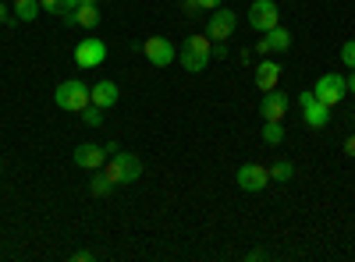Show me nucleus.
I'll list each match as a JSON object with an SVG mask.
<instances>
[{"instance_id": "obj_1", "label": "nucleus", "mask_w": 355, "mask_h": 262, "mask_svg": "<svg viewBox=\"0 0 355 262\" xmlns=\"http://www.w3.org/2000/svg\"><path fill=\"white\" fill-rule=\"evenodd\" d=\"M210 57H214V39H210V36H202V32H199V36H189L185 46L178 50V61H182V68L192 71V75L206 71Z\"/></svg>"}, {"instance_id": "obj_2", "label": "nucleus", "mask_w": 355, "mask_h": 262, "mask_svg": "<svg viewBox=\"0 0 355 262\" xmlns=\"http://www.w3.org/2000/svg\"><path fill=\"white\" fill-rule=\"evenodd\" d=\"M103 174L114 181V188H117V185H132V181H139L142 163H139V156H135V153L114 149V153L107 156V163H103Z\"/></svg>"}, {"instance_id": "obj_3", "label": "nucleus", "mask_w": 355, "mask_h": 262, "mask_svg": "<svg viewBox=\"0 0 355 262\" xmlns=\"http://www.w3.org/2000/svg\"><path fill=\"white\" fill-rule=\"evenodd\" d=\"M53 103H57V110H68V113H82L89 103V85L85 82H78V78H68V82H61L57 85V93H53Z\"/></svg>"}, {"instance_id": "obj_4", "label": "nucleus", "mask_w": 355, "mask_h": 262, "mask_svg": "<svg viewBox=\"0 0 355 262\" xmlns=\"http://www.w3.org/2000/svg\"><path fill=\"white\" fill-rule=\"evenodd\" d=\"M299 106H302V121H306V128L323 131V128L331 124V106H327V103H320L316 93H299Z\"/></svg>"}, {"instance_id": "obj_5", "label": "nucleus", "mask_w": 355, "mask_h": 262, "mask_svg": "<svg viewBox=\"0 0 355 262\" xmlns=\"http://www.w3.org/2000/svg\"><path fill=\"white\" fill-rule=\"evenodd\" d=\"M316 100L320 103H327V106H338L345 96H348V82L338 75V71H327V75H320V82H316Z\"/></svg>"}, {"instance_id": "obj_6", "label": "nucleus", "mask_w": 355, "mask_h": 262, "mask_svg": "<svg viewBox=\"0 0 355 262\" xmlns=\"http://www.w3.org/2000/svg\"><path fill=\"white\" fill-rule=\"evenodd\" d=\"M249 25L256 28V32H270V28L281 25V11L274 0H252L249 4Z\"/></svg>"}, {"instance_id": "obj_7", "label": "nucleus", "mask_w": 355, "mask_h": 262, "mask_svg": "<svg viewBox=\"0 0 355 262\" xmlns=\"http://www.w3.org/2000/svg\"><path fill=\"white\" fill-rule=\"evenodd\" d=\"M234 28H239V15L217 8V11L210 15V21H206V36H210L214 43H224V39L234 36Z\"/></svg>"}, {"instance_id": "obj_8", "label": "nucleus", "mask_w": 355, "mask_h": 262, "mask_svg": "<svg viewBox=\"0 0 355 262\" xmlns=\"http://www.w3.org/2000/svg\"><path fill=\"white\" fill-rule=\"evenodd\" d=\"M142 53H146V61L157 64V68H171V64L178 61V50H174L171 39H164V36H150V39L142 43Z\"/></svg>"}, {"instance_id": "obj_9", "label": "nucleus", "mask_w": 355, "mask_h": 262, "mask_svg": "<svg viewBox=\"0 0 355 262\" xmlns=\"http://www.w3.org/2000/svg\"><path fill=\"white\" fill-rule=\"evenodd\" d=\"M234 181H239L242 191H263L266 185H270V170L259 167V163H242L239 174H234Z\"/></svg>"}, {"instance_id": "obj_10", "label": "nucleus", "mask_w": 355, "mask_h": 262, "mask_svg": "<svg viewBox=\"0 0 355 262\" xmlns=\"http://www.w3.org/2000/svg\"><path fill=\"white\" fill-rule=\"evenodd\" d=\"M288 106H291V96H288V93H281V89L263 93V100H259V113H263V121H284Z\"/></svg>"}, {"instance_id": "obj_11", "label": "nucleus", "mask_w": 355, "mask_h": 262, "mask_svg": "<svg viewBox=\"0 0 355 262\" xmlns=\"http://www.w3.org/2000/svg\"><path fill=\"white\" fill-rule=\"evenodd\" d=\"M103 61H107L103 39H82V43L75 46V64H78V68H100Z\"/></svg>"}, {"instance_id": "obj_12", "label": "nucleus", "mask_w": 355, "mask_h": 262, "mask_svg": "<svg viewBox=\"0 0 355 262\" xmlns=\"http://www.w3.org/2000/svg\"><path fill=\"white\" fill-rule=\"evenodd\" d=\"M107 149L103 145H93V142H82V145H75V153H71V160L82 167V170H100L103 163H107Z\"/></svg>"}, {"instance_id": "obj_13", "label": "nucleus", "mask_w": 355, "mask_h": 262, "mask_svg": "<svg viewBox=\"0 0 355 262\" xmlns=\"http://www.w3.org/2000/svg\"><path fill=\"white\" fill-rule=\"evenodd\" d=\"M263 39H256V50L266 57V53H284V50H291V32L288 28H270V32H259Z\"/></svg>"}, {"instance_id": "obj_14", "label": "nucleus", "mask_w": 355, "mask_h": 262, "mask_svg": "<svg viewBox=\"0 0 355 262\" xmlns=\"http://www.w3.org/2000/svg\"><path fill=\"white\" fill-rule=\"evenodd\" d=\"M89 100H93V106H100V110H110V106H117V100H121V89H117L110 78H103L89 89Z\"/></svg>"}, {"instance_id": "obj_15", "label": "nucleus", "mask_w": 355, "mask_h": 262, "mask_svg": "<svg viewBox=\"0 0 355 262\" xmlns=\"http://www.w3.org/2000/svg\"><path fill=\"white\" fill-rule=\"evenodd\" d=\"M252 78H256L259 93H270V89H277V82H281V64L277 61H259Z\"/></svg>"}, {"instance_id": "obj_16", "label": "nucleus", "mask_w": 355, "mask_h": 262, "mask_svg": "<svg viewBox=\"0 0 355 262\" xmlns=\"http://www.w3.org/2000/svg\"><path fill=\"white\" fill-rule=\"evenodd\" d=\"M64 21L68 25H78V28H96L100 25V11H96V4H78Z\"/></svg>"}, {"instance_id": "obj_17", "label": "nucleus", "mask_w": 355, "mask_h": 262, "mask_svg": "<svg viewBox=\"0 0 355 262\" xmlns=\"http://www.w3.org/2000/svg\"><path fill=\"white\" fill-rule=\"evenodd\" d=\"M43 11V4H40V0H15V18L18 21H36V15Z\"/></svg>"}, {"instance_id": "obj_18", "label": "nucleus", "mask_w": 355, "mask_h": 262, "mask_svg": "<svg viewBox=\"0 0 355 262\" xmlns=\"http://www.w3.org/2000/svg\"><path fill=\"white\" fill-rule=\"evenodd\" d=\"M110 188H114V181L103 174V167L100 170H93V181H89V191H93V198H103V195H110Z\"/></svg>"}, {"instance_id": "obj_19", "label": "nucleus", "mask_w": 355, "mask_h": 262, "mask_svg": "<svg viewBox=\"0 0 355 262\" xmlns=\"http://www.w3.org/2000/svg\"><path fill=\"white\" fill-rule=\"evenodd\" d=\"M40 4H43V11H50L57 18H68L78 8V0H40Z\"/></svg>"}, {"instance_id": "obj_20", "label": "nucleus", "mask_w": 355, "mask_h": 262, "mask_svg": "<svg viewBox=\"0 0 355 262\" xmlns=\"http://www.w3.org/2000/svg\"><path fill=\"white\" fill-rule=\"evenodd\" d=\"M263 142H266V145H281V142H284L281 121H263Z\"/></svg>"}, {"instance_id": "obj_21", "label": "nucleus", "mask_w": 355, "mask_h": 262, "mask_svg": "<svg viewBox=\"0 0 355 262\" xmlns=\"http://www.w3.org/2000/svg\"><path fill=\"white\" fill-rule=\"evenodd\" d=\"M295 178V163L291 160H277L270 167V181H291Z\"/></svg>"}, {"instance_id": "obj_22", "label": "nucleus", "mask_w": 355, "mask_h": 262, "mask_svg": "<svg viewBox=\"0 0 355 262\" xmlns=\"http://www.w3.org/2000/svg\"><path fill=\"white\" fill-rule=\"evenodd\" d=\"M82 121H85L89 128H100V124H103V110H100V106H93V103H89V106L82 110Z\"/></svg>"}, {"instance_id": "obj_23", "label": "nucleus", "mask_w": 355, "mask_h": 262, "mask_svg": "<svg viewBox=\"0 0 355 262\" xmlns=\"http://www.w3.org/2000/svg\"><path fill=\"white\" fill-rule=\"evenodd\" d=\"M341 64L355 71V39H348V43L341 46Z\"/></svg>"}, {"instance_id": "obj_24", "label": "nucleus", "mask_w": 355, "mask_h": 262, "mask_svg": "<svg viewBox=\"0 0 355 262\" xmlns=\"http://www.w3.org/2000/svg\"><path fill=\"white\" fill-rule=\"evenodd\" d=\"M182 11L185 15H199V0H182Z\"/></svg>"}, {"instance_id": "obj_25", "label": "nucleus", "mask_w": 355, "mask_h": 262, "mask_svg": "<svg viewBox=\"0 0 355 262\" xmlns=\"http://www.w3.org/2000/svg\"><path fill=\"white\" fill-rule=\"evenodd\" d=\"M220 0H199V11H217Z\"/></svg>"}, {"instance_id": "obj_26", "label": "nucleus", "mask_w": 355, "mask_h": 262, "mask_svg": "<svg viewBox=\"0 0 355 262\" xmlns=\"http://www.w3.org/2000/svg\"><path fill=\"white\" fill-rule=\"evenodd\" d=\"M11 18H15V15L8 11V4H4V0H0V25H4V21H11Z\"/></svg>"}, {"instance_id": "obj_27", "label": "nucleus", "mask_w": 355, "mask_h": 262, "mask_svg": "<svg viewBox=\"0 0 355 262\" xmlns=\"http://www.w3.org/2000/svg\"><path fill=\"white\" fill-rule=\"evenodd\" d=\"M345 153L355 160V135H348V138H345Z\"/></svg>"}, {"instance_id": "obj_28", "label": "nucleus", "mask_w": 355, "mask_h": 262, "mask_svg": "<svg viewBox=\"0 0 355 262\" xmlns=\"http://www.w3.org/2000/svg\"><path fill=\"white\" fill-rule=\"evenodd\" d=\"M71 259H75V262H89V259H96V255H93V252H75Z\"/></svg>"}, {"instance_id": "obj_29", "label": "nucleus", "mask_w": 355, "mask_h": 262, "mask_svg": "<svg viewBox=\"0 0 355 262\" xmlns=\"http://www.w3.org/2000/svg\"><path fill=\"white\" fill-rule=\"evenodd\" d=\"M214 57H227V43H217L214 46Z\"/></svg>"}, {"instance_id": "obj_30", "label": "nucleus", "mask_w": 355, "mask_h": 262, "mask_svg": "<svg viewBox=\"0 0 355 262\" xmlns=\"http://www.w3.org/2000/svg\"><path fill=\"white\" fill-rule=\"evenodd\" d=\"M345 82H348V93H355V71H352V75H348Z\"/></svg>"}, {"instance_id": "obj_31", "label": "nucleus", "mask_w": 355, "mask_h": 262, "mask_svg": "<svg viewBox=\"0 0 355 262\" xmlns=\"http://www.w3.org/2000/svg\"><path fill=\"white\" fill-rule=\"evenodd\" d=\"M78 4H96V0H78Z\"/></svg>"}, {"instance_id": "obj_32", "label": "nucleus", "mask_w": 355, "mask_h": 262, "mask_svg": "<svg viewBox=\"0 0 355 262\" xmlns=\"http://www.w3.org/2000/svg\"><path fill=\"white\" fill-rule=\"evenodd\" d=\"M0 174H4V163H0Z\"/></svg>"}]
</instances>
